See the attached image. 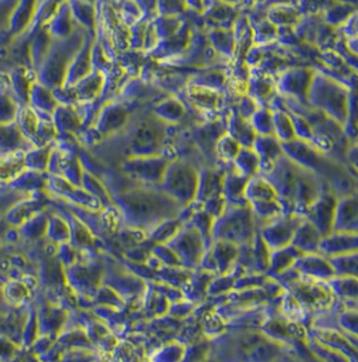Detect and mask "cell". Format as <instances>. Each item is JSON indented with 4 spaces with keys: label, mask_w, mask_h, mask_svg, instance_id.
Instances as JSON below:
<instances>
[{
    "label": "cell",
    "mask_w": 358,
    "mask_h": 362,
    "mask_svg": "<svg viewBox=\"0 0 358 362\" xmlns=\"http://www.w3.org/2000/svg\"><path fill=\"white\" fill-rule=\"evenodd\" d=\"M350 90L346 85L316 69L308 103L344 127L349 110Z\"/></svg>",
    "instance_id": "cell-1"
},
{
    "label": "cell",
    "mask_w": 358,
    "mask_h": 362,
    "mask_svg": "<svg viewBox=\"0 0 358 362\" xmlns=\"http://www.w3.org/2000/svg\"><path fill=\"white\" fill-rule=\"evenodd\" d=\"M84 42L85 40L79 36L58 40L56 48L49 49L46 59L43 62L41 73V81L43 84L56 86L66 83L70 64Z\"/></svg>",
    "instance_id": "cell-2"
},
{
    "label": "cell",
    "mask_w": 358,
    "mask_h": 362,
    "mask_svg": "<svg viewBox=\"0 0 358 362\" xmlns=\"http://www.w3.org/2000/svg\"><path fill=\"white\" fill-rule=\"evenodd\" d=\"M316 69L311 65H293L279 75L278 88L286 98L308 103V93L311 90Z\"/></svg>",
    "instance_id": "cell-3"
},
{
    "label": "cell",
    "mask_w": 358,
    "mask_h": 362,
    "mask_svg": "<svg viewBox=\"0 0 358 362\" xmlns=\"http://www.w3.org/2000/svg\"><path fill=\"white\" fill-rule=\"evenodd\" d=\"M168 198L157 193H135V194L126 195L124 197V204L126 209L131 211V215L134 214L135 218L145 220V221H155L163 214L167 213Z\"/></svg>",
    "instance_id": "cell-4"
},
{
    "label": "cell",
    "mask_w": 358,
    "mask_h": 362,
    "mask_svg": "<svg viewBox=\"0 0 358 362\" xmlns=\"http://www.w3.org/2000/svg\"><path fill=\"white\" fill-rule=\"evenodd\" d=\"M338 197L333 193L319 194L312 204L308 206L307 220L316 226L324 237L330 236L334 233L336 210H338Z\"/></svg>",
    "instance_id": "cell-5"
},
{
    "label": "cell",
    "mask_w": 358,
    "mask_h": 362,
    "mask_svg": "<svg viewBox=\"0 0 358 362\" xmlns=\"http://www.w3.org/2000/svg\"><path fill=\"white\" fill-rule=\"evenodd\" d=\"M248 192L254 204V209L261 215L271 218L281 213L282 208L278 200L276 189L268 182H251Z\"/></svg>",
    "instance_id": "cell-6"
},
{
    "label": "cell",
    "mask_w": 358,
    "mask_h": 362,
    "mask_svg": "<svg viewBox=\"0 0 358 362\" xmlns=\"http://www.w3.org/2000/svg\"><path fill=\"white\" fill-rule=\"evenodd\" d=\"M335 233H358V195H347L338 203Z\"/></svg>",
    "instance_id": "cell-7"
},
{
    "label": "cell",
    "mask_w": 358,
    "mask_h": 362,
    "mask_svg": "<svg viewBox=\"0 0 358 362\" xmlns=\"http://www.w3.org/2000/svg\"><path fill=\"white\" fill-rule=\"evenodd\" d=\"M303 220L304 218L299 215H292L269 226L265 231V240L269 242V246H273V248H282L291 245L294 233L303 223Z\"/></svg>",
    "instance_id": "cell-8"
},
{
    "label": "cell",
    "mask_w": 358,
    "mask_h": 362,
    "mask_svg": "<svg viewBox=\"0 0 358 362\" xmlns=\"http://www.w3.org/2000/svg\"><path fill=\"white\" fill-rule=\"evenodd\" d=\"M238 11L234 5L221 0H215L204 11L205 23L213 28H233L238 20Z\"/></svg>",
    "instance_id": "cell-9"
},
{
    "label": "cell",
    "mask_w": 358,
    "mask_h": 362,
    "mask_svg": "<svg viewBox=\"0 0 358 362\" xmlns=\"http://www.w3.org/2000/svg\"><path fill=\"white\" fill-rule=\"evenodd\" d=\"M93 47L91 41L86 40V42H84L79 52L76 53L68 69L66 84H78L79 81L93 73Z\"/></svg>",
    "instance_id": "cell-10"
},
{
    "label": "cell",
    "mask_w": 358,
    "mask_h": 362,
    "mask_svg": "<svg viewBox=\"0 0 358 362\" xmlns=\"http://www.w3.org/2000/svg\"><path fill=\"white\" fill-rule=\"evenodd\" d=\"M297 269L309 278L330 279L335 276L336 272L330 259L326 260L316 253H308L301 256L296 262Z\"/></svg>",
    "instance_id": "cell-11"
},
{
    "label": "cell",
    "mask_w": 358,
    "mask_h": 362,
    "mask_svg": "<svg viewBox=\"0 0 358 362\" xmlns=\"http://www.w3.org/2000/svg\"><path fill=\"white\" fill-rule=\"evenodd\" d=\"M323 238L324 236L319 233V230L312 223H309L307 218H304L294 233L292 245L297 247L302 253H316L321 251Z\"/></svg>",
    "instance_id": "cell-12"
},
{
    "label": "cell",
    "mask_w": 358,
    "mask_h": 362,
    "mask_svg": "<svg viewBox=\"0 0 358 362\" xmlns=\"http://www.w3.org/2000/svg\"><path fill=\"white\" fill-rule=\"evenodd\" d=\"M266 18L278 28H294L303 15L296 4H275L266 9Z\"/></svg>",
    "instance_id": "cell-13"
},
{
    "label": "cell",
    "mask_w": 358,
    "mask_h": 362,
    "mask_svg": "<svg viewBox=\"0 0 358 362\" xmlns=\"http://www.w3.org/2000/svg\"><path fill=\"white\" fill-rule=\"evenodd\" d=\"M191 40V31L189 28H183L178 31L176 35H173L172 37L166 38L160 41L156 48H155V57L157 59H162V58H167V57H173L174 54H178L181 52L186 49V47L189 45Z\"/></svg>",
    "instance_id": "cell-14"
},
{
    "label": "cell",
    "mask_w": 358,
    "mask_h": 362,
    "mask_svg": "<svg viewBox=\"0 0 358 362\" xmlns=\"http://www.w3.org/2000/svg\"><path fill=\"white\" fill-rule=\"evenodd\" d=\"M296 286V298L306 306H324L331 301V293L323 285L299 283Z\"/></svg>",
    "instance_id": "cell-15"
},
{
    "label": "cell",
    "mask_w": 358,
    "mask_h": 362,
    "mask_svg": "<svg viewBox=\"0 0 358 362\" xmlns=\"http://www.w3.org/2000/svg\"><path fill=\"white\" fill-rule=\"evenodd\" d=\"M209 42L221 56L232 57L237 48V40L233 28H211Z\"/></svg>",
    "instance_id": "cell-16"
},
{
    "label": "cell",
    "mask_w": 358,
    "mask_h": 362,
    "mask_svg": "<svg viewBox=\"0 0 358 362\" xmlns=\"http://www.w3.org/2000/svg\"><path fill=\"white\" fill-rule=\"evenodd\" d=\"M36 4L37 0H19L9 18L11 33L15 35L23 33L25 28H28V23H31L33 16L36 15Z\"/></svg>",
    "instance_id": "cell-17"
},
{
    "label": "cell",
    "mask_w": 358,
    "mask_h": 362,
    "mask_svg": "<svg viewBox=\"0 0 358 362\" xmlns=\"http://www.w3.org/2000/svg\"><path fill=\"white\" fill-rule=\"evenodd\" d=\"M73 13L70 10L69 5L61 6L58 9L54 18L51 20V26H49V33L56 40H63L71 36L73 33Z\"/></svg>",
    "instance_id": "cell-18"
},
{
    "label": "cell",
    "mask_w": 358,
    "mask_h": 362,
    "mask_svg": "<svg viewBox=\"0 0 358 362\" xmlns=\"http://www.w3.org/2000/svg\"><path fill=\"white\" fill-rule=\"evenodd\" d=\"M356 10L357 9H354V6H351V5L341 3L339 0H334L324 10V13L321 14V16H323V19H324V21L328 25H330L331 28L339 30L349 20L350 16L354 14Z\"/></svg>",
    "instance_id": "cell-19"
},
{
    "label": "cell",
    "mask_w": 358,
    "mask_h": 362,
    "mask_svg": "<svg viewBox=\"0 0 358 362\" xmlns=\"http://www.w3.org/2000/svg\"><path fill=\"white\" fill-rule=\"evenodd\" d=\"M161 140V132L160 127L153 122H143L136 127L135 134L133 135V141L138 148H148V146H156Z\"/></svg>",
    "instance_id": "cell-20"
},
{
    "label": "cell",
    "mask_w": 358,
    "mask_h": 362,
    "mask_svg": "<svg viewBox=\"0 0 358 362\" xmlns=\"http://www.w3.org/2000/svg\"><path fill=\"white\" fill-rule=\"evenodd\" d=\"M273 117H274L275 134L281 143L291 141L294 138H297L289 111H285V110L273 111Z\"/></svg>",
    "instance_id": "cell-21"
},
{
    "label": "cell",
    "mask_w": 358,
    "mask_h": 362,
    "mask_svg": "<svg viewBox=\"0 0 358 362\" xmlns=\"http://www.w3.org/2000/svg\"><path fill=\"white\" fill-rule=\"evenodd\" d=\"M345 136L358 143V88L350 90L349 110L344 124Z\"/></svg>",
    "instance_id": "cell-22"
},
{
    "label": "cell",
    "mask_w": 358,
    "mask_h": 362,
    "mask_svg": "<svg viewBox=\"0 0 358 362\" xmlns=\"http://www.w3.org/2000/svg\"><path fill=\"white\" fill-rule=\"evenodd\" d=\"M331 264L338 275H351L358 278V252H347L334 255L330 258Z\"/></svg>",
    "instance_id": "cell-23"
},
{
    "label": "cell",
    "mask_w": 358,
    "mask_h": 362,
    "mask_svg": "<svg viewBox=\"0 0 358 362\" xmlns=\"http://www.w3.org/2000/svg\"><path fill=\"white\" fill-rule=\"evenodd\" d=\"M70 10L73 13L74 19L78 23L84 25V28L93 30L95 26V9L90 0H71Z\"/></svg>",
    "instance_id": "cell-24"
},
{
    "label": "cell",
    "mask_w": 358,
    "mask_h": 362,
    "mask_svg": "<svg viewBox=\"0 0 358 362\" xmlns=\"http://www.w3.org/2000/svg\"><path fill=\"white\" fill-rule=\"evenodd\" d=\"M103 83H105V76L101 73V70H97L96 73L93 71L91 74L88 75L85 79L76 84V88H79L76 90V93L81 98H93L101 91Z\"/></svg>",
    "instance_id": "cell-25"
},
{
    "label": "cell",
    "mask_w": 358,
    "mask_h": 362,
    "mask_svg": "<svg viewBox=\"0 0 358 362\" xmlns=\"http://www.w3.org/2000/svg\"><path fill=\"white\" fill-rule=\"evenodd\" d=\"M301 256H302V252L299 251L297 247H294L293 245L282 247V248H279V252L271 259V263H273L271 267L278 272H284L290 268V265L296 263Z\"/></svg>",
    "instance_id": "cell-26"
},
{
    "label": "cell",
    "mask_w": 358,
    "mask_h": 362,
    "mask_svg": "<svg viewBox=\"0 0 358 362\" xmlns=\"http://www.w3.org/2000/svg\"><path fill=\"white\" fill-rule=\"evenodd\" d=\"M51 33L41 30L33 40L32 46L30 48V57L35 63H42L46 59L48 52L51 49Z\"/></svg>",
    "instance_id": "cell-27"
},
{
    "label": "cell",
    "mask_w": 358,
    "mask_h": 362,
    "mask_svg": "<svg viewBox=\"0 0 358 362\" xmlns=\"http://www.w3.org/2000/svg\"><path fill=\"white\" fill-rule=\"evenodd\" d=\"M336 276V275H335ZM329 280L336 293L346 298H358V278L351 275H338Z\"/></svg>",
    "instance_id": "cell-28"
},
{
    "label": "cell",
    "mask_w": 358,
    "mask_h": 362,
    "mask_svg": "<svg viewBox=\"0 0 358 362\" xmlns=\"http://www.w3.org/2000/svg\"><path fill=\"white\" fill-rule=\"evenodd\" d=\"M154 25L160 41L172 37L173 35H176L183 26L176 15H161L155 21Z\"/></svg>",
    "instance_id": "cell-29"
},
{
    "label": "cell",
    "mask_w": 358,
    "mask_h": 362,
    "mask_svg": "<svg viewBox=\"0 0 358 362\" xmlns=\"http://www.w3.org/2000/svg\"><path fill=\"white\" fill-rule=\"evenodd\" d=\"M251 123L256 133L261 135L274 134V117L273 111L266 108L258 110L251 118Z\"/></svg>",
    "instance_id": "cell-30"
},
{
    "label": "cell",
    "mask_w": 358,
    "mask_h": 362,
    "mask_svg": "<svg viewBox=\"0 0 358 362\" xmlns=\"http://www.w3.org/2000/svg\"><path fill=\"white\" fill-rule=\"evenodd\" d=\"M191 101L196 105L206 108H215L219 103V96L215 93L214 88L206 86H196L191 90Z\"/></svg>",
    "instance_id": "cell-31"
},
{
    "label": "cell",
    "mask_w": 358,
    "mask_h": 362,
    "mask_svg": "<svg viewBox=\"0 0 358 362\" xmlns=\"http://www.w3.org/2000/svg\"><path fill=\"white\" fill-rule=\"evenodd\" d=\"M334 0H298L296 5L303 16L321 15Z\"/></svg>",
    "instance_id": "cell-32"
},
{
    "label": "cell",
    "mask_w": 358,
    "mask_h": 362,
    "mask_svg": "<svg viewBox=\"0 0 358 362\" xmlns=\"http://www.w3.org/2000/svg\"><path fill=\"white\" fill-rule=\"evenodd\" d=\"M33 101L38 107L43 108L44 111H53V108L56 106L54 98L52 96V93L48 91V88L41 85H35L31 90Z\"/></svg>",
    "instance_id": "cell-33"
},
{
    "label": "cell",
    "mask_w": 358,
    "mask_h": 362,
    "mask_svg": "<svg viewBox=\"0 0 358 362\" xmlns=\"http://www.w3.org/2000/svg\"><path fill=\"white\" fill-rule=\"evenodd\" d=\"M266 75L268 74L261 71V74L251 79V91L256 93L258 98H265L273 93L274 83Z\"/></svg>",
    "instance_id": "cell-34"
},
{
    "label": "cell",
    "mask_w": 358,
    "mask_h": 362,
    "mask_svg": "<svg viewBox=\"0 0 358 362\" xmlns=\"http://www.w3.org/2000/svg\"><path fill=\"white\" fill-rule=\"evenodd\" d=\"M184 112V107L174 100H169L166 103L158 105L156 113L162 118H167L168 121H178Z\"/></svg>",
    "instance_id": "cell-35"
},
{
    "label": "cell",
    "mask_w": 358,
    "mask_h": 362,
    "mask_svg": "<svg viewBox=\"0 0 358 362\" xmlns=\"http://www.w3.org/2000/svg\"><path fill=\"white\" fill-rule=\"evenodd\" d=\"M102 119L103 127H106L108 129H114L117 127L121 126L123 122L126 121V111H123L121 107H111L105 112Z\"/></svg>",
    "instance_id": "cell-36"
},
{
    "label": "cell",
    "mask_w": 358,
    "mask_h": 362,
    "mask_svg": "<svg viewBox=\"0 0 358 362\" xmlns=\"http://www.w3.org/2000/svg\"><path fill=\"white\" fill-rule=\"evenodd\" d=\"M186 0H158L157 11L161 15H177L186 11Z\"/></svg>",
    "instance_id": "cell-37"
},
{
    "label": "cell",
    "mask_w": 358,
    "mask_h": 362,
    "mask_svg": "<svg viewBox=\"0 0 358 362\" xmlns=\"http://www.w3.org/2000/svg\"><path fill=\"white\" fill-rule=\"evenodd\" d=\"M146 30H148V25L144 21L141 23H134V26L131 28V45L134 49H144L145 35H146Z\"/></svg>",
    "instance_id": "cell-38"
},
{
    "label": "cell",
    "mask_w": 358,
    "mask_h": 362,
    "mask_svg": "<svg viewBox=\"0 0 358 362\" xmlns=\"http://www.w3.org/2000/svg\"><path fill=\"white\" fill-rule=\"evenodd\" d=\"M241 143L231 136H224L220 140V151L227 158H237L241 151Z\"/></svg>",
    "instance_id": "cell-39"
},
{
    "label": "cell",
    "mask_w": 358,
    "mask_h": 362,
    "mask_svg": "<svg viewBox=\"0 0 358 362\" xmlns=\"http://www.w3.org/2000/svg\"><path fill=\"white\" fill-rule=\"evenodd\" d=\"M338 31L345 40L358 37V10L350 16L349 20Z\"/></svg>",
    "instance_id": "cell-40"
},
{
    "label": "cell",
    "mask_w": 358,
    "mask_h": 362,
    "mask_svg": "<svg viewBox=\"0 0 358 362\" xmlns=\"http://www.w3.org/2000/svg\"><path fill=\"white\" fill-rule=\"evenodd\" d=\"M298 0H244L243 6L249 8L251 10H258V11H266V9L275 4H296Z\"/></svg>",
    "instance_id": "cell-41"
},
{
    "label": "cell",
    "mask_w": 358,
    "mask_h": 362,
    "mask_svg": "<svg viewBox=\"0 0 358 362\" xmlns=\"http://www.w3.org/2000/svg\"><path fill=\"white\" fill-rule=\"evenodd\" d=\"M13 83H14V88L16 91L19 93L21 98H25V95L28 96V93H31L30 86H28V78L25 74V69H19L15 71L13 74Z\"/></svg>",
    "instance_id": "cell-42"
},
{
    "label": "cell",
    "mask_w": 358,
    "mask_h": 362,
    "mask_svg": "<svg viewBox=\"0 0 358 362\" xmlns=\"http://www.w3.org/2000/svg\"><path fill=\"white\" fill-rule=\"evenodd\" d=\"M15 115H16V105H15L13 101H11V98H5L3 96V101H1V116H3V124H5V121L6 123L10 121H13V118H14Z\"/></svg>",
    "instance_id": "cell-43"
},
{
    "label": "cell",
    "mask_w": 358,
    "mask_h": 362,
    "mask_svg": "<svg viewBox=\"0 0 358 362\" xmlns=\"http://www.w3.org/2000/svg\"><path fill=\"white\" fill-rule=\"evenodd\" d=\"M344 327H346V328L351 330V332L356 333L358 337V313L345 315Z\"/></svg>",
    "instance_id": "cell-44"
},
{
    "label": "cell",
    "mask_w": 358,
    "mask_h": 362,
    "mask_svg": "<svg viewBox=\"0 0 358 362\" xmlns=\"http://www.w3.org/2000/svg\"><path fill=\"white\" fill-rule=\"evenodd\" d=\"M138 8H139L145 14H149L156 8L157 9L158 0H134Z\"/></svg>",
    "instance_id": "cell-45"
},
{
    "label": "cell",
    "mask_w": 358,
    "mask_h": 362,
    "mask_svg": "<svg viewBox=\"0 0 358 362\" xmlns=\"http://www.w3.org/2000/svg\"><path fill=\"white\" fill-rule=\"evenodd\" d=\"M186 6L188 8H191V9H194L196 11H199V13H204L205 11V3L204 0H186Z\"/></svg>",
    "instance_id": "cell-46"
},
{
    "label": "cell",
    "mask_w": 358,
    "mask_h": 362,
    "mask_svg": "<svg viewBox=\"0 0 358 362\" xmlns=\"http://www.w3.org/2000/svg\"><path fill=\"white\" fill-rule=\"evenodd\" d=\"M345 43H346V47L349 48V51L352 52L354 56L358 57V37L345 40Z\"/></svg>",
    "instance_id": "cell-47"
},
{
    "label": "cell",
    "mask_w": 358,
    "mask_h": 362,
    "mask_svg": "<svg viewBox=\"0 0 358 362\" xmlns=\"http://www.w3.org/2000/svg\"><path fill=\"white\" fill-rule=\"evenodd\" d=\"M341 3H345V4L351 5V6H354V9L358 10V0H339Z\"/></svg>",
    "instance_id": "cell-48"
},
{
    "label": "cell",
    "mask_w": 358,
    "mask_h": 362,
    "mask_svg": "<svg viewBox=\"0 0 358 362\" xmlns=\"http://www.w3.org/2000/svg\"><path fill=\"white\" fill-rule=\"evenodd\" d=\"M221 1H225V3H227V4L234 5V6L243 5V3H244V0H221Z\"/></svg>",
    "instance_id": "cell-49"
}]
</instances>
